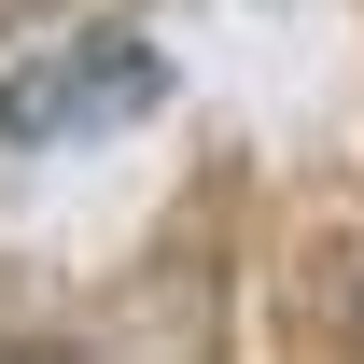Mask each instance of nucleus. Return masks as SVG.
Instances as JSON below:
<instances>
[{
	"mask_svg": "<svg viewBox=\"0 0 364 364\" xmlns=\"http://www.w3.org/2000/svg\"><path fill=\"white\" fill-rule=\"evenodd\" d=\"M154 98H168L154 43H140V28H85V43H43V56L0 70V140H14V154H56V140L140 127Z\"/></svg>",
	"mask_w": 364,
	"mask_h": 364,
	"instance_id": "obj_1",
	"label": "nucleus"
}]
</instances>
